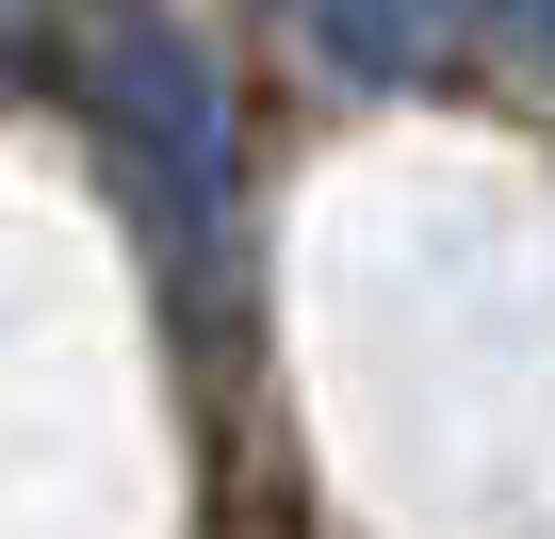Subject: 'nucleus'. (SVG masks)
Returning <instances> with one entry per match:
<instances>
[{
	"instance_id": "f257e3e1",
	"label": "nucleus",
	"mask_w": 555,
	"mask_h": 539,
	"mask_svg": "<svg viewBox=\"0 0 555 539\" xmlns=\"http://www.w3.org/2000/svg\"><path fill=\"white\" fill-rule=\"evenodd\" d=\"M82 82H99V131L131 147L147 213H164L180 245H212V213H229V99H212V50L164 34V17H115Z\"/></svg>"
},
{
	"instance_id": "f03ea898",
	"label": "nucleus",
	"mask_w": 555,
	"mask_h": 539,
	"mask_svg": "<svg viewBox=\"0 0 555 539\" xmlns=\"http://www.w3.org/2000/svg\"><path fill=\"white\" fill-rule=\"evenodd\" d=\"M457 17H490V0H311V34H327V66H360V82H409Z\"/></svg>"
},
{
	"instance_id": "7ed1b4c3",
	"label": "nucleus",
	"mask_w": 555,
	"mask_h": 539,
	"mask_svg": "<svg viewBox=\"0 0 555 539\" xmlns=\"http://www.w3.org/2000/svg\"><path fill=\"white\" fill-rule=\"evenodd\" d=\"M506 17H522V50H539V82H555V0H506Z\"/></svg>"
}]
</instances>
